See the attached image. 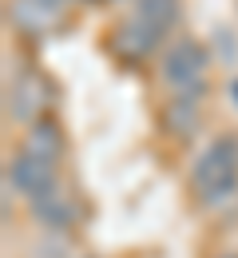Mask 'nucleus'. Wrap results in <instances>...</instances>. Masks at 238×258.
Instances as JSON below:
<instances>
[{
	"label": "nucleus",
	"instance_id": "6e6552de",
	"mask_svg": "<svg viewBox=\"0 0 238 258\" xmlns=\"http://www.w3.org/2000/svg\"><path fill=\"white\" fill-rule=\"evenodd\" d=\"M20 151H28V155H36V159H44V163H52L56 167V159L64 155V135H60V127L48 119H36L32 127L24 131V143H20Z\"/></svg>",
	"mask_w": 238,
	"mask_h": 258
},
{
	"label": "nucleus",
	"instance_id": "0eeeda50",
	"mask_svg": "<svg viewBox=\"0 0 238 258\" xmlns=\"http://www.w3.org/2000/svg\"><path fill=\"white\" fill-rule=\"evenodd\" d=\"M64 16V0H12V20L24 32H48Z\"/></svg>",
	"mask_w": 238,
	"mask_h": 258
},
{
	"label": "nucleus",
	"instance_id": "9d476101",
	"mask_svg": "<svg viewBox=\"0 0 238 258\" xmlns=\"http://www.w3.org/2000/svg\"><path fill=\"white\" fill-rule=\"evenodd\" d=\"M135 16L167 36L171 24L179 20V0H135Z\"/></svg>",
	"mask_w": 238,
	"mask_h": 258
},
{
	"label": "nucleus",
	"instance_id": "f03ea898",
	"mask_svg": "<svg viewBox=\"0 0 238 258\" xmlns=\"http://www.w3.org/2000/svg\"><path fill=\"white\" fill-rule=\"evenodd\" d=\"M206 68H210V52L195 36H179L175 44H167L159 60V80L171 88V96H203Z\"/></svg>",
	"mask_w": 238,
	"mask_h": 258
},
{
	"label": "nucleus",
	"instance_id": "f257e3e1",
	"mask_svg": "<svg viewBox=\"0 0 238 258\" xmlns=\"http://www.w3.org/2000/svg\"><path fill=\"white\" fill-rule=\"evenodd\" d=\"M191 191L199 207L218 211L238 195V135H214L191 167Z\"/></svg>",
	"mask_w": 238,
	"mask_h": 258
},
{
	"label": "nucleus",
	"instance_id": "39448f33",
	"mask_svg": "<svg viewBox=\"0 0 238 258\" xmlns=\"http://www.w3.org/2000/svg\"><path fill=\"white\" fill-rule=\"evenodd\" d=\"M28 211H32V219L48 234H64L71 223H75V203H71V195L56 183V187H48V191L40 195V199H32L28 203Z\"/></svg>",
	"mask_w": 238,
	"mask_h": 258
},
{
	"label": "nucleus",
	"instance_id": "9b49d317",
	"mask_svg": "<svg viewBox=\"0 0 238 258\" xmlns=\"http://www.w3.org/2000/svg\"><path fill=\"white\" fill-rule=\"evenodd\" d=\"M230 99H234V107H238V76L230 80Z\"/></svg>",
	"mask_w": 238,
	"mask_h": 258
},
{
	"label": "nucleus",
	"instance_id": "1a4fd4ad",
	"mask_svg": "<svg viewBox=\"0 0 238 258\" xmlns=\"http://www.w3.org/2000/svg\"><path fill=\"white\" fill-rule=\"evenodd\" d=\"M199 115H203V96H171L163 107V123L179 135H191L199 127Z\"/></svg>",
	"mask_w": 238,
	"mask_h": 258
},
{
	"label": "nucleus",
	"instance_id": "20e7f679",
	"mask_svg": "<svg viewBox=\"0 0 238 258\" xmlns=\"http://www.w3.org/2000/svg\"><path fill=\"white\" fill-rule=\"evenodd\" d=\"M159 40H163V32L159 28H151L147 20H139L135 12L111 32V48L123 56V60H147L155 48H159Z\"/></svg>",
	"mask_w": 238,
	"mask_h": 258
},
{
	"label": "nucleus",
	"instance_id": "423d86ee",
	"mask_svg": "<svg viewBox=\"0 0 238 258\" xmlns=\"http://www.w3.org/2000/svg\"><path fill=\"white\" fill-rule=\"evenodd\" d=\"M44 99H48L44 80H40L36 72H20V76H16V84L8 88V115H12L16 123H36V115H40Z\"/></svg>",
	"mask_w": 238,
	"mask_h": 258
},
{
	"label": "nucleus",
	"instance_id": "f8f14e48",
	"mask_svg": "<svg viewBox=\"0 0 238 258\" xmlns=\"http://www.w3.org/2000/svg\"><path fill=\"white\" fill-rule=\"evenodd\" d=\"M218 258H238V254H218Z\"/></svg>",
	"mask_w": 238,
	"mask_h": 258
},
{
	"label": "nucleus",
	"instance_id": "7ed1b4c3",
	"mask_svg": "<svg viewBox=\"0 0 238 258\" xmlns=\"http://www.w3.org/2000/svg\"><path fill=\"white\" fill-rule=\"evenodd\" d=\"M4 179H8V187L16 195H24V199L32 203V199H40L48 187H56V167L36 159V155H28V151H16V155L8 159V167H4Z\"/></svg>",
	"mask_w": 238,
	"mask_h": 258
}]
</instances>
